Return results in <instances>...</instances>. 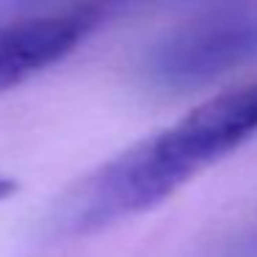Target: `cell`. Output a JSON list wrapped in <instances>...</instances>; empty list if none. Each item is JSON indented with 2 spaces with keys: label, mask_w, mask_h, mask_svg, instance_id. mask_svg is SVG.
<instances>
[{
  "label": "cell",
  "mask_w": 257,
  "mask_h": 257,
  "mask_svg": "<svg viewBox=\"0 0 257 257\" xmlns=\"http://www.w3.org/2000/svg\"><path fill=\"white\" fill-rule=\"evenodd\" d=\"M14 191H17V183L12 177H6V174H0V202H6Z\"/></svg>",
  "instance_id": "5"
},
{
  "label": "cell",
  "mask_w": 257,
  "mask_h": 257,
  "mask_svg": "<svg viewBox=\"0 0 257 257\" xmlns=\"http://www.w3.org/2000/svg\"><path fill=\"white\" fill-rule=\"evenodd\" d=\"M257 133V83L207 97L169 127L130 144L61 194L50 213L56 238H89L172 199Z\"/></svg>",
  "instance_id": "1"
},
{
  "label": "cell",
  "mask_w": 257,
  "mask_h": 257,
  "mask_svg": "<svg viewBox=\"0 0 257 257\" xmlns=\"http://www.w3.org/2000/svg\"><path fill=\"white\" fill-rule=\"evenodd\" d=\"M257 61V3H218L177 20L139 64L141 80L161 94L199 91Z\"/></svg>",
  "instance_id": "2"
},
{
  "label": "cell",
  "mask_w": 257,
  "mask_h": 257,
  "mask_svg": "<svg viewBox=\"0 0 257 257\" xmlns=\"http://www.w3.org/2000/svg\"><path fill=\"white\" fill-rule=\"evenodd\" d=\"M207 257H257V224L221 240Z\"/></svg>",
  "instance_id": "4"
},
{
  "label": "cell",
  "mask_w": 257,
  "mask_h": 257,
  "mask_svg": "<svg viewBox=\"0 0 257 257\" xmlns=\"http://www.w3.org/2000/svg\"><path fill=\"white\" fill-rule=\"evenodd\" d=\"M102 17L105 12L94 6H78L0 23V91L61 64L100 28Z\"/></svg>",
  "instance_id": "3"
}]
</instances>
